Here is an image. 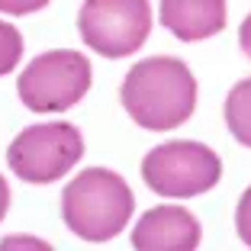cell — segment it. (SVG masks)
I'll return each instance as SVG.
<instances>
[{"mask_svg":"<svg viewBox=\"0 0 251 251\" xmlns=\"http://www.w3.org/2000/svg\"><path fill=\"white\" fill-rule=\"evenodd\" d=\"M123 106L132 116V123H139L142 129L168 132L193 116L197 81L180 58L155 55V58L132 65V71L126 74Z\"/></svg>","mask_w":251,"mask_h":251,"instance_id":"cell-1","label":"cell"},{"mask_svg":"<svg viewBox=\"0 0 251 251\" xmlns=\"http://www.w3.org/2000/svg\"><path fill=\"white\" fill-rule=\"evenodd\" d=\"M135 209L132 190L116 171L87 168L61 193V216L68 229L84 242H110L126 229Z\"/></svg>","mask_w":251,"mask_h":251,"instance_id":"cell-2","label":"cell"},{"mask_svg":"<svg viewBox=\"0 0 251 251\" xmlns=\"http://www.w3.org/2000/svg\"><path fill=\"white\" fill-rule=\"evenodd\" d=\"M84 155L81 129L71 123H39L23 129L7 148L13 174L26 184H52L65 177Z\"/></svg>","mask_w":251,"mask_h":251,"instance_id":"cell-3","label":"cell"},{"mask_svg":"<svg viewBox=\"0 0 251 251\" xmlns=\"http://www.w3.org/2000/svg\"><path fill=\"white\" fill-rule=\"evenodd\" d=\"M90 77V61L81 52L55 49L29 61V68L16 81V90L32 113H65L84 100Z\"/></svg>","mask_w":251,"mask_h":251,"instance_id":"cell-4","label":"cell"},{"mask_svg":"<svg viewBox=\"0 0 251 251\" xmlns=\"http://www.w3.org/2000/svg\"><path fill=\"white\" fill-rule=\"evenodd\" d=\"M142 177L161 197H200L222 177V161L200 142H164L142 161Z\"/></svg>","mask_w":251,"mask_h":251,"instance_id":"cell-5","label":"cell"},{"mask_svg":"<svg viewBox=\"0 0 251 251\" xmlns=\"http://www.w3.org/2000/svg\"><path fill=\"white\" fill-rule=\"evenodd\" d=\"M84 45L103 58H126L139 52L151 32L148 0H84L77 13Z\"/></svg>","mask_w":251,"mask_h":251,"instance_id":"cell-6","label":"cell"},{"mask_svg":"<svg viewBox=\"0 0 251 251\" xmlns=\"http://www.w3.org/2000/svg\"><path fill=\"white\" fill-rule=\"evenodd\" d=\"M200 222L180 206H155L132 229V248L139 251H193L200 245Z\"/></svg>","mask_w":251,"mask_h":251,"instance_id":"cell-7","label":"cell"},{"mask_svg":"<svg viewBox=\"0 0 251 251\" xmlns=\"http://www.w3.org/2000/svg\"><path fill=\"white\" fill-rule=\"evenodd\" d=\"M161 23L180 42H200L226 29V0H161Z\"/></svg>","mask_w":251,"mask_h":251,"instance_id":"cell-8","label":"cell"},{"mask_svg":"<svg viewBox=\"0 0 251 251\" xmlns=\"http://www.w3.org/2000/svg\"><path fill=\"white\" fill-rule=\"evenodd\" d=\"M226 126L242 145L251 148V77L238 81L226 97Z\"/></svg>","mask_w":251,"mask_h":251,"instance_id":"cell-9","label":"cell"},{"mask_svg":"<svg viewBox=\"0 0 251 251\" xmlns=\"http://www.w3.org/2000/svg\"><path fill=\"white\" fill-rule=\"evenodd\" d=\"M23 58V36L10 26V23L0 20V77L10 74Z\"/></svg>","mask_w":251,"mask_h":251,"instance_id":"cell-10","label":"cell"},{"mask_svg":"<svg viewBox=\"0 0 251 251\" xmlns=\"http://www.w3.org/2000/svg\"><path fill=\"white\" fill-rule=\"evenodd\" d=\"M235 229H238V235H242V242L251 248V187L242 193V200H238V209H235Z\"/></svg>","mask_w":251,"mask_h":251,"instance_id":"cell-11","label":"cell"},{"mask_svg":"<svg viewBox=\"0 0 251 251\" xmlns=\"http://www.w3.org/2000/svg\"><path fill=\"white\" fill-rule=\"evenodd\" d=\"M49 0H0V13H10V16H26V13H36L42 10Z\"/></svg>","mask_w":251,"mask_h":251,"instance_id":"cell-12","label":"cell"},{"mask_svg":"<svg viewBox=\"0 0 251 251\" xmlns=\"http://www.w3.org/2000/svg\"><path fill=\"white\" fill-rule=\"evenodd\" d=\"M238 42H242V52L251 58V13L245 16V23H242V29H238Z\"/></svg>","mask_w":251,"mask_h":251,"instance_id":"cell-13","label":"cell"},{"mask_svg":"<svg viewBox=\"0 0 251 251\" xmlns=\"http://www.w3.org/2000/svg\"><path fill=\"white\" fill-rule=\"evenodd\" d=\"M16 245H20V248H26V245H29V248H45L39 238H3V242H0V251L3 248H16Z\"/></svg>","mask_w":251,"mask_h":251,"instance_id":"cell-14","label":"cell"},{"mask_svg":"<svg viewBox=\"0 0 251 251\" xmlns=\"http://www.w3.org/2000/svg\"><path fill=\"white\" fill-rule=\"evenodd\" d=\"M7 209H10V187L3 180V174H0V219L7 216Z\"/></svg>","mask_w":251,"mask_h":251,"instance_id":"cell-15","label":"cell"}]
</instances>
